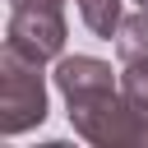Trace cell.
<instances>
[{"mask_svg":"<svg viewBox=\"0 0 148 148\" xmlns=\"http://www.w3.org/2000/svg\"><path fill=\"white\" fill-rule=\"evenodd\" d=\"M69 125L97 148H148V111L134 106L120 88L69 102Z\"/></svg>","mask_w":148,"mask_h":148,"instance_id":"1","label":"cell"},{"mask_svg":"<svg viewBox=\"0 0 148 148\" xmlns=\"http://www.w3.org/2000/svg\"><path fill=\"white\" fill-rule=\"evenodd\" d=\"M46 120V79L42 65L9 51L0 56V134H28Z\"/></svg>","mask_w":148,"mask_h":148,"instance_id":"2","label":"cell"},{"mask_svg":"<svg viewBox=\"0 0 148 148\" xmlns=\"http://www.w3.org/2000/svg\"><path fill=\"white\" fill-rule=\"evenodd\" d=\"M5 46L46 65L65 56V9H9Z\"/></svg>","mask_w":148,"mask_h":148,"instance_id":"3","label":"cell"},{"mask_svg":"<svg viewBox=\"0 0 148 148\" xmlns=\"http://www.w3.org/2000/svg\"><path fill=\"white\" fill-rule=\"evenodd\" d=\"M51 79H56V88H60L65 106H69V102H83V97H97V92L120 88V79L111 74V65H106V60H97V56H60Z\"/></svg>","mask_w":148,"mask_h":148,"instance_id":"4","label":"cell"},{"mask_svg":"<svg viewBox=\"0 0 148 148\" xmlns=\"http://www.w3.org/2000/svg\"><path fill=\"white\" fill-rule=\"evenodd\" d=\"M79 18H83V28H88L92 37H102V42H111V37L120 32V23H125L120 0H79Z\"/></svg>","mask_w":148,"mask_h":148,"instance_id":"5","label":"cell"},{"mask_svg":"<svg viewBox=\"0 0 148 148\" xmlns=\"http://www.w3.org/2000/svg\"><path fill=\"white\" fill-rule=\"evenodd\" d=\"M116 56H120V65L148 60V9H143V5H139V14H130V18L120 23V32H116Z\"/></svg>","mask_w":148,"mask_h":148,"instance_id":"6","label":"cell"},{"mask_svg":"<svg viewBox=\"0 0 148 148\" xmlns=\"http://www.w3.org/2000/svg\"><path fill=\"white\" fill-rule=\"evenodd\" d=\"M120 92H125L134 106L148 111V60H130V65L120 69Z\"/></svg>","mask_w":148,"mask_h":148,"instance_id":"7","label":"cell"},{"mask_svg":"<svg viewBox=\"0 0 148 148\" xmlns=\"http://www.w3.org/2000/svg\"><path fill=\"white\" fill-rule=\"evenodd\" d=\"M9 9H65V0H9Z\"/></svg>","mask_w":148,"mask_h":148,"instance_id":"8","label":"cell"},{"mask_svg":"<svg viewBox=\"0 0 148 148\" xmlns=\"http://www.w3.org/2000/svg\"><path fill=\"white\" fill-rule=\"evenodd\" d=\"M134 5H143V9H148V0H134Z\"/></svg>","mask_w":148,"mask_h":148,"instance_id":"9","label":"cell"}]
</instances>
